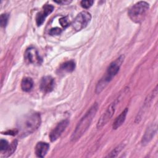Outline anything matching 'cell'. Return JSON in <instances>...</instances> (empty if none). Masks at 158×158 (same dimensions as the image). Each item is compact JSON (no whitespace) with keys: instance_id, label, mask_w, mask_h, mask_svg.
Returning <instances> with one entry per match:
<instances>
[{"instance_id":"obj_1","label":"cell","mask_w":158,"mask_h":158,"mask_svg":"<svg viewBox=\"0 0 158 158\" xmlns=\"http://www.w3.org/2000/svg\"><path fill=\"white\" fill-rule=\"evenodd\" d=\"M41 124V116L39 113L31 112L21 118L17 123L18 135L25 137L33 133Z\"/></svg>"},{"instance_id":"obj_2","label":"cell","mask_w":158,"mask_h":158,"mask_svg":"<svg viewBox=\"0 0 158 158\" xmlns=\"http://www.w3.org/2000/svg\"><path fill=\"white\" fill-rule=\"evenodd\" d=\"M98 109V103L95 102L91 106V107L88 109V110L86 112L84 116L81 118V120L78 123L72 135V141L75 142L77 141L86 132V131L89 127L93 118L94 117Z\"/></svg>"},{"instance_id":"obj_3","label":"cell","mask_w":158,"mask_h":158,"mask_svg":"<svg viewBox=\"0 0 158 158\" xmlns=\"http://www.w3.org/2000/svg\"><path fill=\"white\" fill-rule=\"evenodd\" d=\"M124 60V56L121 55L117 57L115 60L112 62L107 69L105 75L103 77L98 81L96 87V93H100L110 81L113 77L119 71V69Z\"/></svg>"},{"instance_id":"obj_4","label":"cell","mask_w":158,"mask_h":158,"mask_svg":"<svg viewBox=\"0 0 158 158\" xmlns=\"http://www.w3.org/2000/svg\"><path fill=\"white\" fill-rule=\"evenodd\" d=\"M149 4L145 1H139L134 4L128 10V16L135 23L141 22L149 9Z\"/></svg>"},{"instance_id":"obj_5","label":"cell","mask_w":158,"mask_h":158,"mask_svg":"<svg viewBox=\"0 0 158 158\" xmlns=\"http://www.w3.org/2000/svg\"><path fill=\"white\" fill-rule=\"evenodd\" d=\"M91 15L88 11H82L79 13L72 23V26L76 31H80L85 28L89 23Z\"/></svg>"},{"instance_id":"obj_6","label":"cell","mask_w":158,"mask_h":158,"mask_svg":"<svg viewBox=\"0 0 158 158\" xmlns=\"http://www.w3.org/2000/svg\"><path fill=\"white\" fill-rule=\"evenodd\" d=\"M117 100H115L113 102H112L109 106L107 107V109L106 110V111L103 113V114L101 116L100 118L99 119L98 123H97V128H100L102 127L104 125H106L107 122L112 118L113 116L116 106L117 104Z\"/></svg>"},{"instance_id":"obj_7","label":"cell","mask_w":158,"mask_h":158,"mask_svg":"<svg viewBox=\"0 0 158 158\" xmlns=\"http://www.w3.org/2000/svg\"><path fill=\"white\" fill-rule=\"evenodd\" d=\"M24 59L27 64L34 65H40L43 61L38 51L33 47H30L26 49L24 53Z\"/></svg>"},{"instance_id":"obj_8","label":"cell","mask_w":158,"mask_h":158,"mask_svg":"<svg viewBox=\"0 0 158 158\" xmlns=\"http://www.w3.org/2000/svg\"><path fill=\"white\" fill-rule=\"evenodd\" d=\"M69 123V121L67 119L62 120L60 122L55 128L51 131L49 134V138L51 141H54L57 139L62 135L63 131L65 130Z\"/></svg>"},{"instance_id":"obj_9","label":"cell","mask_w":158,"mask_h":158,"mask_svg":"<svg viewBox=\"0 0 158 158\" xmlns=\"http://www.w3.org/2000/svg\"><path fill=\"white\" fill-rule=\"evenodd\" d=\"M55 81L51 76H45L43 77L40 81V88L44 93H48L52 91L54 88Z\"/></svg>"},{"instance_id":"obj_10","label":"cell","mask_w":158,"mask_h":158,"mask_svg":"<svg viewBox=\"0 0 158 158\" xmlns=\"http://www.w3.org/2000/svg\"><path fill=\"white\" fill-rule=\"evenodd\" d=\"M54 10V6L51 4H45L43 7L42 11L37 14L36 17V22L38 26H40L43 24L46 17L51 14Z\"/></svg>"},{"instance_id":"obj_11","label":"cell","mask_w":158,"mask_h":158,"mask_svg":"<svg viewBox=\"0 0 158 158\" xmlns=\"http://www.w3.org/2000/svg\"><path fill=\"white\" fill-rule=\"evenodd\" d=\"M49 144L44 142H38L35 146V154L39 157H43L48 151Z\"/></svg>"},{"instance_id":"obj_12","label":"cell","mask_w":158,"mask_h":158,"mask_svg":"<svg viewBox=\"0 0 158 158\" xmlns=\"http://www.w3.org/2000/svg\"><path fill=\"white\" fill-rule=\"evenodd\" d=\"M75 68V63L73 60H69L62 64L59 69L60 73H70L74 70Z\"/></svg>"},{"instance_id":"obj_13","label":"cell","mask_w":158,"mask_h":158,"mask_svg":"<svg viewBox=\"0 0 158 158\" xmlns=\"http://www.w3.org/2000/svg\"><path fill=\"white\" fill-rule=\"evenodd\" d=\"M127 113H128V108H125L114 120L112 125L113 129L115 130L118 127H120L123 124V123L125 120Z\"/></svg>"},{"instance_id":"obj_14","label":"cell","mask_w":158,"mask_h":158,"mask_svg":"<svg viewBox=\"0 0 158 158\" xmlns=\"http://www.w3.org/2000/svg\"><path fill=\"white\" fill-rule=\"evenodd\" d=\"M155 132H156V128L154 127V125H151V127L148 128L142 139L143 144H146L149 143V141L152 139V136H154Z\"/></svg>"},{"instance_id":"obj_15","label":"cell","mask_w":158,"mask_h":158,"mask_svg":"<svg viewBox=\"0 0 158 158\" xmlns=\"http://www.w3.org/2000/svg\"><path fill=\"white\" fill-rule=\"evenodd\" d=\"M33 86V81L30 77H25L23 78L21 83V88L25 92L31 91Z\"/></svg>"},{"instance_id":"obj_16","label":"cell","mask_w":158,"mask_h":158,"mask_svg":"<svg viewBox=\"0 0 158 158\" xmlns=\"http://www.w3.org/2000/svg\"><path fill=\"white\" fill-rule=\"evenodd\" d=\"M17 141L15 139V140H14L12 143L10 144L9 146V148H8L7 151L4 154V155L5 156V157H9V156H10L12 153H14V152L15 151L16 149V148H17Z\"/></svg>"},{"instance_id":"obj_17","label":"cell","mask_w":158,"mask_h":158,"mask_svg":"<svg viewBox=\"0 0 158 158\" xmlns=\"http://www.w3.org/2000/svg\"><path fill=\"white\" fill-rule=\"evenodd\" d=\"M125 145L123 144H120V145L117 146L115 148H114L110 152L109 154H108V156H107V157H116L118 154L123 149V148H124Z\"/></svg>"},{"instance_id":"obj_18","label":"cell","mask_w":158,"mask_h":158,"mask_svg":"<svg viewBox=\"0 0 158 158\" xmlns=\"http://www.w3.org/2000/svg\"><path fill=\"white\" fill-rule=\"evenodd\" d=\"M9 143L5 139H1L0 141V151L1 153L4 154L9 148Z\"/></svg>"},{"instance_id":"obj_19","label":"cell","mask_w":158,"mask_h":158,"mask_svg":"<svg viewBox=\"0 0 158 158\" xmlns=\"http://www.w3.org/2000/svg\"><path fill=\"white\" fill-rule=\"evenodd\" d=\"M9 15L7 13L5 14H2L1 15V18H0V23H1V26L2 27H6V26L7 25V22H8V19H9Z\"/></svg>"},{"instance_id":"obj_20","label":"cell","mask_w":158,"mask_h":158,"mask_svg":"<svg viewBox=\"0 0 158 158\" xmlns=\"http://www.w3.org/2000/svg\"><path fill=\"white\" fill-rule=\"evenodd\" d=\"M59 21V23L61 25V26L64 28H66L70 25V22L67 16L63 17L60 18Z\"/></svg>"},{"instance_id":"obj_21","label":"cell","mask_w":158,"mask_h":158,"mask_svg":"<svg viewBox=\"0 0 158 158\" xmlns=\"http://www.w3.org/2000/svg\"><path fill=\"white\" fill-rule=\"evenodd\" d=\"M94 3V1L92 0H87V1H81V6L85 8V9H88Z\"/></svg>"},{"instance_id":"obj_22","label":"cell","mask_w":158,"mask_h":158,"mask_svg":"<svg viewBox=\"0 0 158 158\" xmlns=\"http://www.w3.org/2000/svg\"><path fill=\"white\" fill-rule=\"evenodd\" d=\"M62 32V29L59 28L58 27H55V28H51L49 31V33L51 35H57L60 34Z\"/></svg>"},{"instance_id":"obj_23","label":"cell","mask_w":158,"mask_h":158,"mask_svg":"<svg viewBox=\"0 0 158 158\" xmlns=\"http://www.w3.org/2000/svg\"><path fill=\"white\" fill-rule=\"evenodd\" d=\"M54 2H56V3H58V4H66L70 3L71 1H55Z\"/></svg>"}]
</instances>
